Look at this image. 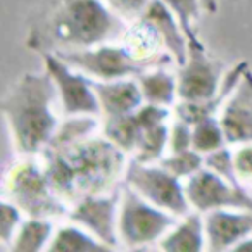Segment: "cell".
Wrapping results in <instances>:
<instances>
[{
    "instance_id": "obj_1",
    "label": "cell",
    "mask_w": 252,
    "mask_h": 252,
    "mask_svg": "<svg viewBox=\"0 0 252 252\" xmlns=\"http://www.w3.org/2000/svg\"><path fill=\"white\" fill-rule=\"evenodd\" d=\"M130 23L104 0H45L26 36L33 52H67L119 42Z\"/></svg>"
},
{
    "instance_id": "obj_2",
    "label": "cell",
    "mask_w": 252,
    "mask_h": 252,
    "mask_svg": "<svg viewBox=\"0 0 252 252\" xmlns=\"http://www.w3.org/2000/svg\"><path fill=\"white\" fill-rule=\"evenodd\" d=\"M42 164L57 195L73 206L87 195L112 192L125 178L126 154L105 137H87L59 149H45Z\"/></svg>"
},
{
    "instance_id": "obj_3",
    "label": "cell",
    "mask_w": 252,
    "mask_h": 252,
    "mask_svg": "<svg viewBox=\"0 0 252 252\" xmlns=\"http://www.w3.org/2000/svg\"><path fill=\"white\" fill-rule=\"evenodd\" d=\"M57 88L52 76L25 73L2 98V112L11 131L12 145L21 158H36L49 145L59 121L54 112Z\"/></svg>"
},
{
    "instance_id": "obj_4",
    "label": "cell",
    "mask_w": 252,
    "mask_h": 252,
    "mask_svg": "<svg viewBox=\"0 0 252 252\" xmlns=\"http://www.w3.org/2000/svg\"><path fill=\"white\" fill-rule=\"evenodd\" d=\"M4 199L28 218L52 220L69 214V206L57 195L43 164L35 158H25L9 169L4 180Z\"/></svg>"
},
{
    "instance_id": "obj_5",
    "label": "cell",
    "mask_w": 252,
    "mask_h": 252,
    "mask_svg": "<svg viewBox=\"0 0 252 252\" xmlns=\"http://www.w3.org/2000/svg\"><path fill=\"white\" fill-rule=\"evenodd\" d=\"M63 61H66L74 69L81 71L92 80L111 81L123 78H137L140 73L156 66H166L175 63L169 54L159 59H140L131 52L125 43H102L90 49L67 50L57 52Z\"/></svg>"
},
{
    "instance_id": "obj_6",
    "label": "cell",
    "mask_w": 252,
    "mask_h": 252,
    "mask_svg": "<svg viewBox=\"0 0 252 252\" xmlns=\"http://www.w3.org/2000/svg\"><path fill=\"white\" fill-rule=\"evenodd\" d=\"M176 224V216L145 200L126 183L121 185L118 209L119 244L140 249L159 242Z\"/></svg>"
},
{
    "instance_id": "obj_7",
    "label": "cell",
    "mask_w": 252,
    "mask_h": 252,
    "mask_svg": "<svg viewBox=\"0 0 252 252\" xmlns=\"http://www.w3.org/2000/svg\"><path fill=\"white\" fill-rule=\"evenodd\" d=\"M125 183L140 193L145 200L171 213L176 218H183L192 211L185 193V183L166 171L159 162H140L131 159L126 164Z\"/></svg>"
},
{
    "instance_id": "obj_8",
    "label": "cell",
    "mask_w": 252,
    "mask_h": 252,
    "mask_svg": "<svg viewBox=\"0 0 252 252\" xmlns=\"http://www.w3.org/2000/svg\"><path fill=\"white\" fill-rule=\"evenodd\" d=\"M223 80V63L207 52L200 38L189 42L187 61L176 73L178 100H209L218 95Z\"/></svg>"
},
{
    "instance_id": "obj_9",
    "label": "cell",
    "mask_w": 252,
    "mask_h": 252,
    "mask_svg": "<svg viewBox=\"0 0 252 252\" xmlns=\"http://www.w3.org/2000/svg\"><path fill=\"white\" fill-rule=\"evenodd\" d=\"M45 71L52 76L64 116H100V102L94 90L92 78L63 61L52 52L40 54Z\"/></svg>"
},
{
    "instance_id": "obj_10",
    "label": "cell",
    "mask_w": 252,
    "mask_h": 252,
    "mask_svg": "<svg viewBox=\"0 0 252 252\" xmlns=\"http://www.w3.org/2000/svg\"><path fill=\"white\" fill-rule=\"evenodd\" d=\"M185 193L192 211L206 214L216 209L252 211V193L245 187L224 180L207 168H202L185 182Z\"/></svg>"
},
{
    "instance_id": "obj_11",
    "label": "cell",
    "mask_w": 252,
    "mask_h": 252,
    "mask_svg": "<svg viewBox=\"0 0 252 252\" xmlns=\"http://www.w3.org/2000/svg\"><path fill=\"white\" fill-rule=\"evenodd\" d=\"M121 199V187L109 193L87 195L69 207V218L73 223L80 224L94 237L111 245L119 244L118 238V209Z\"/></svg>"
},
{
    "instance_id": "obj_12",
    "label": "cell",
    "mask_w": 252,
    "mask_h": 252,
    "mask_svg": "<svg viewBox=\"0 0 252 252\" xmlns=\"http://www.w3.org/2000/svg\"><path fill=\"white\" fill-rule=\"evenodd\" d=\"M206 249L211 252L231 251L252 235V211L216 209L204 214Z\"/></svg>"
},
{
    "instance_id": "obj_13",
    "label": "cell",
    "mask_w": 252,
    "mask_h": 252,
    "mask_svg": "<svg viewBox=\"0 0 252 252\" xmlns=\"http://www.w3.org/2000/svg\"><path fill=\"white\" fill-rule=\"evenodd\" d=\"M228 145L252 142V69L249 67L220 114Z\"/></svg>"
},
{
    "instance_id": "obj_14",
    "label": "cell",
    "mask_w": 252,
    "mask_h": 252,
    "mask_svg": "<svg viewBox=\"0 0 252 252\" xmlns=\"http://www.w3.org/2000/svg\"><path fill=\"white\" fill-rule=\"evenodd\" d=\"M92 85L100 102L104 119L128 116L145 104L137 78H123V80L111 81L92 80Z\"/></svg>"
},
{
    "instance_id": "obj_15",
    "label": "cell",
    "mask_w": 252,
    "mask_h": 252,
    "mask_svg": "<svg viewBox=\"0 0 252 252\" xmlns=\"http://www.w3.org/2000/svg\"><path fill=\"white\" fill-rule=\"evenodd\" d=\"M249 69V63L242 61L237 66H233L226 74H224L223 85H221L220 92L216 97L209 98V100H200V102H190V100H180L173 105V116L182 118L189 121L190 125L202 121L206 118H220L221 109H223L224 102L230 98L237 85L240 83L244 73Z\"/></svg>"
},
{
    "instance_id": "obj_16",
    "label": "cell",
    "mask_w": 252,
    "mask_h": 252,
    "mask_svg": "<svg viewBox=\"0 0 252 252\" xmlns=\"http://www.w3.org/2000/svg\"><path fill=\"white\" fill-rule=\"evenodd\" d=\"M142 19L149 21L156 28L162 40L164 50L173 57L176 66H183L189 52V40L180 26L178 19L173 16V12L166 7L162 0H151V4L140 16Z\"/></svg>"
},
{
    "instance_id": "obj_17",
    "label": "cell",
    "mask_w": 252,
    "mask_h": 252,
    "mask_svg": "<svg viewBox=\"0 0 252 252\" xmlns=\"http://www.w3.org/2000/svg\"><path fill=\"white\" fill-rule=\"evenodd\" d=\"M159 249L168 252H200L206 249L204 216L199 211H190L159 240Z\"/></svg>"
},
{
    "instance_id": "obj_18",
    "label": "cell",
    "mask_w": 252,
    "mask_h": 252,
    "mask_svg": "<svg viewBox=\"0 0 252 252\" xmlns=\"http://www.w3.org/2000/svg\"><path fill=\"white\" fill-rule=\"evenodd\" d=\"M144 100L147 104L171 107L178 98V81L176 74L169 73L166 66H156L137 76Z\"/></svg>"
},
{
    "instance_id": "obj_19",
    "label": "cell",
    "mask_w": 252,
    "mask_h": 252,
    "mask_svg": "<svg viewBox=\"0 0 252 252\" xmlns=\"http://www.w3.org/2000/svg\"><path fill=\"white\" fill-rule=\"evenodd\" d=\"M47 251L50 252H109L111 245L81 228L80 224H66L56 230Z\"/></svg>"
},
{
    "instance_id": "obj_20",
    "label": "cell",
    "mask_w": 252,
    "mask_h": 252,
    "mask_svg": "<svg viewBox=\"0 0 252 252\" xmlns=\"http://www.w3.org/2000/svg\"><path fill=\"white\" fill-rule=\"evenodd\" d=\"M54 223L49 218H28L21 223L11 242L9 251L16 252H40L49 249L54 237Z\"/></svg>"
},
{
    "instance_id": "obj_21",
    "label": "cell",
    "mask_w": 252,
    "mask_h": 252,
    "mask_svg": "<svg viewBox=\"0 0 252 252\" xmlns=\"http://www.w3.org/2000/svg\"><path fill=\"white\" fill-rule=\"evenodd\" d=\"M104 137L111 140L118 149H121L126 156L135 154L138 144H140L144 126L138 118L137 111L121 118L104 119Z\"/></svg>"
},
{
    "instance_id": "obj_22",
    "label": "cell",
    "mask_w": 252,
    "mask_h": 252,
    "mask_svg": "<svg viewBox=\"0 0 252 252\" xmlns=\"http://www.w3.org/2000/svg\"><path fill=\"white\" fill-rule=\"evenodd\" d=\"M169 142V123L161 121L144 128L140 144L133 154V159L140 162H159L164 156Z\"/></svg>"
},
{
    "instance_id": "obj_23",
    "label": "cell",
    "mask_w": 252,
    "mask_h": 252,
    "mask_svg": "<svg viewBox=\"0 0 252 252\" xmlns=\"http://www.w3.org/2000/svg\"><path fill=\"white\" fill-rule=\"evenodd\" d=\"M192 126V149H195L202 156L228 145L220 118H206Z\"/></svg>"
},
{
    "instance_id": "obj_24",
    "label": "cell",
    "mask_w": 252,
    "mask_h": 252,
    "mask_svg": "<svg viewBox=\"0 0 252 252\" xmlns=\"http://www.w3.org/2000/svg\"><path fill=\"white\" fill-rule=\"evenodd\" d=\"M166 7L173 12L176 19H178L180 26H182L183 33H185L187 40L199 38V19L202 14L204 7L200 0H162Z\"/></svg>"
},
{
    "instance_id": "obj_25",
    "label": "cell",
    "mask_w": 252,
    "mask_h": 252,
    "mask_svg": "<svg viewBox=\"0 0 252 252\" xmlns=\"http://www.w3.org/2000/svg\"><path fill=\"white\" fill-rule=\"evenodd\" d=\"M159 164L176 178L189 180L190 176L204 168V156L197 152L195 149H189V151L182 152H169L168 156H162L159 159Z\"/></svg>"
},
{
    "instance_id": "obj_26",
    "label": "cell",
    "mask_w": 252,
    "mask_h": 252,
    "mask_svg": "<svg viewBox=\"0 0 252 252\" xmlns=\"http://www.w3.org/2000/svg\"><path fill=\"white\" fill-rule=\"evenodd\" d=\"M204 168L211 169V171L223 176L224 180L235 183V185H242V182L237 176V171H235L233 151L230 149V145H224V147L204 156Z\"/></svg>"
},
{
    "instance_id": "obj_27",
    "label": "cell",
    "mask_w": 252,
    "mask_h": 252,
    "mask_svg": "<svg viewBox=\"0 0 252 252\" xmlns=\"http://www.w3.org/2000/svg\"><path fill=\"white\" fill-rule=\"evenodd\" d=\"M23 223V211L7 199L0 202V242L11 245L16 231Z\"/></svg>"
},
{
    "instance_id": "obj_28",
    "label": "cell",
    "mask_w": 252,
    "mask_h": 252,
    "mask_svg": "<svg viewBox=\"0 0 252 252\" xmlns=\"http://www.w3.org/2000/svg\"><path fill=\"white\" fill-rule=\"evenodd\" d=\"M192 133L193 126L189 121L182 118H173V123L169 125V152H182L192 149Z\"/></svg>"
},
{
    "instance_id": "obj_29",
    "label": "cell",
    "mask_w": 252,
    "mask_h": 252,
    "mask_svg": "<svg viewBox=\"0 0 252 252\" xmlns=\"http://www.w3.org/2000/svg\"><path fill=\"white\" fill-rule=\"evenodd\" d=\"M107 7L126 23H133L144 14L151 0H104Z\"/></svg>"
},
{
    "instance_id": "obj_30",
    "label": "cell",
    "mask_w": 252,
    "mask_h": 252,
    "mask_svg": "<svg viewBox=\"0 0 252 252\" xmlns=\"http://www.w3.org/2000/svg\"><path fill=\"white\" fill-rule=\"evenodd\" d=\"M233 162L238 180L252 183V142L237 145L233 151Z\"/></svg>"
},
{
    "instance_id": "obj_31",
    "label": "cell",
    "mask_w": 252,
    "mask_h": 252,
    "mask_svg": "<svg viewBox=\"0 0 252 252\" xmlns=\"http://www.w3.org/2000/svg\"><path fill=\"white\" fill-rule=\"evenodd\" d=\"M231 251L233 252H252V235H249L247 238H244L242 242H238Z\"/></svg>"
},
{
    "instance_id": "obj_32",
    "label": "cell",
    "mask_w": 252,
    "mask_h": 252,
    "mask_svg": "<svg viewBox=\"0 0 252 252\" xmlns=\"http://www.w3.org/2000/svg\"><path fill=\"white\" fill-rule=\"evenodd\" d=\"M202 2L204 12H209V14H214L218 11V0H200Z\"/></svg>"
}]
</instances>
